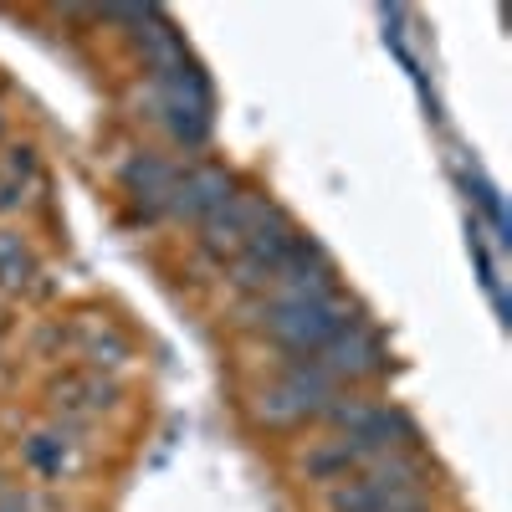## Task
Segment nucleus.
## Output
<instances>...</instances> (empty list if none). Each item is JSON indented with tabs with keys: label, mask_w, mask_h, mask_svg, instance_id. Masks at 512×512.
I'll list each match as a JSON object with an SVG mask.
<instances>
[{
	"label": "nucleus",
	"mask_w": 512,
	"mask_h": 512,
	"mask_svg": "<svg viewBox=\"0 0 512 512\" xmlns=\"http://www.w3.org/2000/svg\"><path fill=\"white\" fill-rule=\"evenodd\" d=\"M354 318H364V308L338 287V292L318 297V303H272L267 292L262 297H241L231 323L246 328V333H262L267 344H277L282 359H313L328 338H338Z\"/></svg>",
	"instance_id": "nucleus-1"
},
{
	"label": "nucleus",
	"mask_w": 512,
	"mask_h": 512,
	"mask_svg": "<svg viewBox=\"0 0 512 512\" xmlns=\"http://www.w3.org/2000/svg\"><path fill=\"white\" fill-rule=\"evenodd\" d=\"M303 241V231H297V221L287 216V210L272 200L267 205V216L256 221V231L246 236V246H241V256L226 267V287L236 292V297H262L267 287H272V277H277V267L292 256V246Z\"/></svg>",
	"instance_id": "nucleus-2"
},
{
	"label": "nucleus",
	"mask_w": 512,
	"mask_h": 512,
	"mask_svg": "<svg viewBox=\"0 0 512 512\" xmlns=\"http://www.w3.org/2000/svg\"><path fill=\"white\" fill-rule=\"evenodd\" d=\"M313 359L323 364V374L333 384H344V390H364V384L390 374V344H384V333L369 318H354L338 338H328Z\"/></svg>",
	"instance_id": "nucleus-3"
},
{
	"label": "nucleus",
	"mask_w": 512,
	"mask_h": 512,
	"mask_svg": "<svg viewBox=\"0 0 512 512\" xmlns=\"http://www.w3.org/2000/svg\"><path fill=\"white\" fill-rule=\"evenodd\" d=\"M267 205H272V195L236 185V195H231L221 210H210V216L195 226V251H200V262H210V267L226 272L236 256H241L246 236L256 231V221L267 216Z\"/></svg>",
	"instance_id": "nucleus-4"
},
{
	"label": "nucleus",
	"mask_w": 512,
	"mask_h": 512,
	"mask_svg": "<svg viewBox=\"0 0 512 512\" xmlns=\"http://www.w3.org/2000/svg\"><path fill=\"white\" fill-rule=\"evenodd\" d=\"M236 195V175L216 159H195L180 169V185L169 190V205H164V221L175 226H200L210 210H221L226 200Z\"/></svg>",
	"instance_id": "nucleus-5"
},
{
	"label": "nucleus",
	"mask_w": 512,
	"mask_h": 512,
	"mask_svg": "<svg viewBox=\"0 0 512 512\" xmlns=\"http://www.w3.org/2000/svg\"><path fill=\"white\" fill-rule=\"evenodd\" d=\"M328 292H338V267H333V256L313 236H303L292 246L287 262L277 267L267 297L272 303H318V297H328Z\"/></svg>",
	"instance_id": "nucleus-6"
},
{
	"label": "nucleus",
	"mask_w": 512,
	"mask_h": 512,
	"mask_svg": "<svg viewBox=\"0 0 512 512\" xmlns=\"http://www.w3.org/2000/svg\"><path fill=\"white\" fill-rule=\"evenodd\" d=\"M180 169L185 164H175V159L159 154V149H134V154L123 159L118 180H123L128 200H134V210H139L144 221H164V205H169V190L180 185Z\"/></svg>",
	"instance_id": "nucleus-7"
},
{
	"label": "nucleus",
	"mask_w": 512,
	"mask_h": 512,
	"mask_svg": "<svg viewBox=\"0 0 512 512\" xmlns=\"http://www.w3.org/2000/svg\"><path fill=\"white\" fill-rule=\"evenodd\" d=\"M118 384H113V374H93V369H72V374H62V379H52V410H57V420L62 425H88V420H98V415H108V410H118Z\"/></svg>",
	"instance_id": "nucleus-8"
},
{
	"label": "nucleus",
	"mask_w": 512,
	"mask_h": 512,
	"mask_svg": "<svg viewBox=\"0 0 512 512\" xmlns=\"http://www.w3.org/2000/svg\"><path fill=\"white\" fill-rule=\"evenodd\" d=\"M323 405H328V400H318V395H308V390H297V384L282 379V374L267 379V384H256L251 400H246L251 420L262 425V431H297V425L318 420Z\"/></svg>",
	"instance_id": "nucleus-9"
},
{
	"label": "nucleus",
	"mask_w": 512,
	"mask_h": 512,
	"mask_svg": "<svg viewBox=\"0 0 512 512\" xmlns=\"http://www.w3.org/2000/svg\"><path fill=\"white\" fill-rule=\"evenodd\" d=\"M21 456H26L31 472L52 477V482H67V477H77V472H82V461H88V446H82L77 425H62V420H57V425H47V431L26 436Z\"/></svg>",
	"instance_id": "nucleus-10"
},
{
	"label": "nucleus",
	"mask_w": 512,
	"mask_h": 512,
	"mask_svg": "<svg viewBox=\"0 0 512 512\" xmlns=\"http://www.w3.org/2000/svg\"><path fill=\"white\" fill-rule=\"evenodd\" d=\"M349 441L364 451V461L369 456H384V451H420V425L400 405H384L379 400L359 431H349Z\"/></svg>",
	"instance_id": "nucleus-11"
},
{
	"label": "nucleus",
	"mask_w": 512,
	"mask_h": 512,
	"mask_svg": "<svg viewBox=\"0 0 512 512\" xmlns=\"http://www.w3.org/2000/svg\"><path fill=\"white\" fill-rule=\"evenodd\" d=\"M359 466H364V451L349 436H323V441H308L303 451H297V477L318 482V487H333V482L354 477Z\"/></svg>",
	"instance_id": "nucleus-12"
},
{
	"label": "nucleus",
	"mask_w": 512,
	"mask_h": 512,
	"mask_svg": "<svg viewBox=\"0 0 512 512\" xmlns=\"http://www.w3.org/2000/svg\"><path fill=\"white\" fill-rule=\"evenodd\" d=\"M359 477L374 482L379 492H425V482H431V461H425L420 451H384V456H369L359 466Z\"/></svg>",
	"instance_id": "nucleus-13"
},
{
	"label": "nucleus",
	"mask_w": 512,
	"mask_h": 512,
	"mask_svg": "<svg viewBox=\"0 0 512 512\" xmlns=\"http://www.w3.org/2000/svg\"><path fill=\"white\" fill-rule=\"evenodd\" d=\"M77 354H82V369L113 374V369H123L128 359H134V344H128L108 318H93V323L77 328Z\"/></svg>",
	"instance_id": "nucleus-14"
},
{
	"label": "nucleus",
	"mask_w": 512,
	"mask_h": 512,
	"mask_svg": "<svg viewBox=\"0 0 512 512\" xmlns=\"http://www.w3.org/2000/svg\"><path fill=\"white\" fill-rule=\"evenodd\" d=\"M374 405H379V400H374L369 390H338V395H328V405L318 410V420L333 425L338 436H349V431H359V425L369 420Z\"/></svg>",
	"instance_id": "nucleus-15"
},
{
	"label": "nucleus",
	"mask_w": 512,
	"mask_h": 512,
	"mask_svg": "<svg viewBox=\"0 0 512 512\" xmlns=\"http://www.w3.org/2000/svg\"><path fill=\"white\" fill-rule=\"evenodd\" d=\"M0 180H11V185L47 180V175H41V154H36L31 139H6V144H0Z\"/></svg>",
	"instance_id": "nucleus-16"
},
{
	"label": "nucleus",
	"mask_w": 512,
	"mask_h": 512,
	"mask_svg": "<svg viewBox=\"0 0 512 512\" xmlns=\"http://www.w3.org/2000/svg\"><path fill=\"white\" fill-rule=\"evenodd\" d=\"M26 251V241H21V231H11V226H0V267L11 262V256H21Z\"/></svg>",
	"instance_id": "nucleus-17"
},
{
	"label": "nucleus",
	"mask_w": 512,
	"mask_h": 512,
	"mask_svg": "<svg viewBox=\"0 0 512 512\" xmlns=\"http://www.w3.org/2000/svg\"><path fill=\"white\" fill-rule=\"evenodd\" d=\"M0 144H6V108H0Z\"/></svg>",
	"instance_id": "nucleus-18"
}]
</instances>
